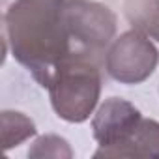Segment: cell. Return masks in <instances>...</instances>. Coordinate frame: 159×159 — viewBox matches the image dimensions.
Instances as JSON below:
<instances>
[{
	"label": "cell",
	"mask_w": 159,
	"mask_h": 159,
	"mask_svg": "<svg viewBox=\"0 0 159 159\" xmlns=\"http://www.w3.org/2000/svg\"><path fill=\"white\" fill-rule=\"evenodd\" d=\"M159 52L146 34L131 28L112 39L105 56V69L122 84H140L155 71Z\"/></svg>",
	"instance_id": "277c9868"
},
{
	"label": "cell",
	"mask_w": 159,
	"mask_h": 159,
	"mask_svg": "<svg viewBox=\"0 0 159 159\" xmlns=\"http://www.w3.org/2000/svg\"><path fill=\"white\" fill-rule=\"evenodd\" d=\"M28 157H73L66 139L58 135H43L28 150Z\"/></svg>",
	"instance_id": "9c48e42d"
},
{
	"label": "cell",
	"mask_w": 159,
	"mask_h": 159,
	"mask_svg": "<svg viewBox=\"0 0 159 159\" xmlns=\"http://www.w3.org/2000/svg\"><path fill=\"white\" fill-rule=\"evenodd\" d=\"M67 0H13L4 15V43L47 88L56 67L75 54L64 8Z\"/></svg>",
	"instance_id": "6da1fadb"
},
{
	"label": "cell",
	"mask_w": 159,
	"mask_h": 159,
	"mask_svg": "<svg viewBox=\"0 0 159 159\" xmlns=\"http://www.w3.org/2000/svg\"><path fill=\"white\" fill-rule=\"evenodd\" d=\"M64 21L77 52H99L112 43L116 34V15L90 0H67Z\"/></svg>",
	"instance_id": "3957f363"
},
{
	"label": "cell",
	"mask_w": 159,
	"mask_h": 159,
	"mask_svg": "<svg viewBox=\"0 0 159 159\" xmlns=\"http://www.w3.org/2000/svg\"><path fill=\"white\" fill-rule=\"evenodd\" d=\"M52 111L69 124H83L99 103L101 73L92 54L75 52L66 58L47 86Z\"/></svg>",
	"instance_id": "7a4b0ae2"
},
{
	"label": "cell",
	"mask_w": 159,
	"mask_h": 159,
	"mask_svg": "<svg viewBox=\"0 0 159 159\" xmlns=\"http://www.w3.org/2000/svg\"><path fill=\"white\" fill-rule=\"evenodd\" d=\"M124 13L131 28L159 41V0H125Z\"/></svg>",
	"instance_id": "52a82bcc"
},
{
	"label": "cell",
	"mask_w": 159,
	"mask_h": 159,
	"mask_svg": "<svg viewBox=\"0 0 159 159\" xmlns=\"http://www.w3.org/2000/svg\"><path fill=\"white\" fill-rule=\"evenodd\" d=\"M0 122H2V144L6 152L36 135V124L23 112L2 111Z\"/></svg>",
	"instance_id": "ba28073f"
},
{
	"label": "cell",
	"mask_w": 159,
	"mask_h": 159,
	"mask_svg": "<svg viewBox=\"0 0 159 159\" xmlns=\"http://www.w3.org/2000/svg\"><path fill=\"white\" fill-rule=\"evenodd\" d=\"M140 120L142 114L133 103L122 98H109L99 105L92 120V133L99 144L94 157H109V153L129 137Z\"/></svg>",
	"instance_id": "5b68a950"
},
{
	"label": "cell",
	"mask_w": 159,
	"mask_h": 159,
	"mask_svg": "<svg viewBox=\"0 0 159 159\" xmlns=\"http://www.w3.org/2000/svg\"><path fill=\"white\" fill-rule=\"evenodd\" d=\"M109 157H155L159 159V122L144 118L129 133V137L116 146Z\"/></svg>",
	"instance_id": "8992f818"
}]
</instances>
